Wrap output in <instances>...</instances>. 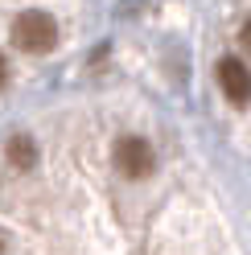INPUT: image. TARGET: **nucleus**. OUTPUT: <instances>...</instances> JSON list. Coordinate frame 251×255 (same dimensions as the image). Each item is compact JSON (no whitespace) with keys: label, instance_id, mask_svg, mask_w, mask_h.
Here are the masks:
<instances>
[{"label":"nucleus","instance_id":"nucleus-1","mask_svg":"<svg viewBox=\"0 0 251 255\" xmlns=\"http://www.w3.org/2000/svg\"><path fill=\"white\" fill-rule=\"evenodd\" d=\"M12 41H17V50H25V54H45L58 41V25H54L50 12L29 8V12H21V17L12 21Z\"/></svg>","mask_w":251,"mask_h":255},{"label":"nucleus","instance_id":"nucleus-3","mask_svg":"<svg viewBox=\"0 0 251 255\" xmlns=\"http://www.w3.org/2000/svg\"><path fill=\"white\" fill-rule=\"evenodd\" d=\"M218 83H223V95L235 107H243L251 99V70H247V62L223 58V62H218Z\"/></svg>","mask_w":251,"mask_h":255},{"label":"nucleus","instance_id":"nucleus-7","mask_svg":"<svg viewBox=\"0 0 251 255\" xmlns=\"http://www.w3.org/2000/svg\"><path fill=\"white\" fill-rule=\"evenodd\" d=\"M4 247H8V239H4V231H0V255H4Z\"/></svg>","mask_w":251,"mask_h":255},{"label":"nucleus","instance_id":"nucleus-4","mask_svg":"<svg viewBox=\"0 0 251 255\" xmlns=\"http://www.w3.org/2000/svg\"><path fill=\"white\" fill-rule=\"evenodd\" d=\"M4 152H8V165L12 169H33L37 165V144H33V136H25V132L12 136Z\"/></svg>","mask_w":251,"mask_h":255},{"label":"nucleus","instance_id":"nucleus-2","mask_svg":"<svg viewBox=\"0 0 251 255\" xmlns=\"http://www.w3.org/2000/svg\"><path fill=\"white\" fill-rule=\"evenodd\" d=\"M116 169L124 173V177H148L152 173V148H148V140H140V136H120L116 140Z\"/></svg>","mask_w":251,"mask_h":255},{"label":"nucleus","instance_id":"nucleus-5","mask_svg":"<svg viewBox=\"0 0 251 255\" xmlns=\"http://www.w3.org/2000/svg\"><path fill=\"white\" fill-rule=\"evenodd\" d=\"M4 83H8V62L0 58V87H4Z\"/></svg>","mask_w":251,"mask_h":255},{"label":"nucleus","instance_id":"nucleus-6","mask_svg":"<svg viewBox=\"0 0 251 255\" xmlns=\"http://www.w3.org/2000/svg\"><path fill=\"white\" fill-rule=\"evenodd\" d=\"M243 41H247V45H251V21H247V29H243Z\"/></svg>","mask_w":251,"mask_h":255}]
</instances>
